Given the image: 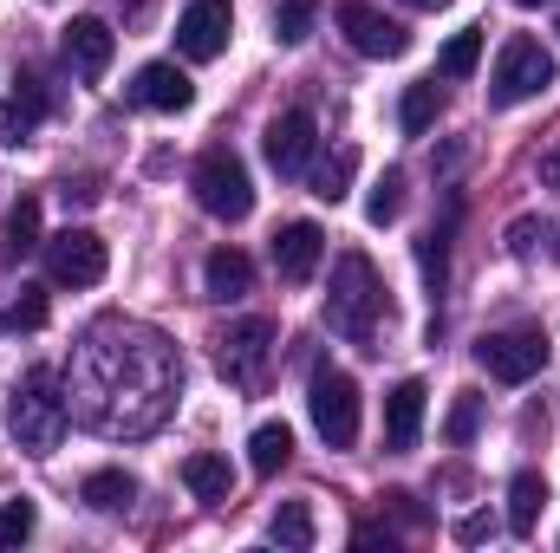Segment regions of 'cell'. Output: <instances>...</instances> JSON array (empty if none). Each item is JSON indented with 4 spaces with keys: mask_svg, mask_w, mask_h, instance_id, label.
<instances>
[{
    "mask_svg": "<svg viewBox=\"0 0 560 553\" xmlns=\"http://www.w3.org/2000/svg\"><path fill=\"white\" fill-rule=\"evenodd\" d=\"M555 255H560V242H555Z\"/></svg>",
    "mask_w": 560,
    "mask_h": 553,
    "instance_id": "40",
    "label": "cell"
},
{
    "mask_svg": "<svg viewBox=\"0 0 560 553\" xmlns=\"http://www.w3.org/2000/svg\"><path fill=\"white\" fill-rule=\"evenodd\" d=\"M476 365L502 385H528L548 365V332L541 326H509V332H482L476 339Z\"/></svg>",
    "mask_w": 560,
    "mask_h": 553,
    "instance_id": "8",
    "label": "cell"
},
{
    "mask_svg": "<svg viewBox=\"0 0 560 553\" xmlns=\"http://www.w3.org/2000/svg\"><path fill=\"white\" fill-rule=\"evenodd\" d=\"M7 430L26 456H52L72 430V404L66 391L52 385V372H33L26 385H13V404H7Z\"/></svg>",
    "mask_w": 560,
    "mask_h": 553,
    "instance_id": "3",
    "label": "cell"
},
{
    "mask_svg": "<svg viewBox=\"0 0 560 553\" xmlns=\"http://www.w3.org/2000/svg\"><path fill=\"white\" fill-rule=\"evenodd\" d=\"M555 26H560V20H555Z\"/></svg>",
    "mask_w": 560,
    "mask_h": 553,
    "instance_id": "41",
    "label": "cell"
},
{
    "mask_svg": "<svg viewBox=\"0 0 560 553\" xmlns=\"http://www.w3.org/2000/svg\"><path fill=\"white\" fill-rule=\"evenodd\" d=\"M105 268H112V248H105L98 228H66V235L46 242V274H52V286H98Z\"/></svg>",
    "mask_w": 560,
    "mask_h": 553,
    "instance_id": "9",
    "label": "cell"
},
{
    "mask_svg": "<svg viewBox=\"0 0 560 553\" xmlns=\"http://www.w3.org/2000/svg\"><path fill=\"white\" fill-rule=\"evenodd\" d=\"M189 189H196L202 215H215V222H248V209H255L248 163H242L229 143H209V150L196 156V176H189Z\"/></svg>",
    "mask_w": 560,
    "mask_h": 553,
    "instance_id": "4",
    "label": "cell"
},
{
    "mask_svg": "<svg viewBox=\"0 0 560 553\" xmlns=\"http://www.w3.org/2000/svg\"><path fill=\"white\" fill-rule=\"evenodd\" d=\"M39 326H46V293L20 286V299H7V313H0V332H39Z\"/></svg>",
    "mask_w": 560,
    "mask_h": 553,
    "instance_id": "30",
    "label": "cell"
},
{
    "mask_svg": "<svg viewBox=\"0 0 560 553\" xmlns=\"http://www.w3.org/2000/svg\"><path fill=\"white\" fill-rule=\"evenodd\" d=\"M339 33L359 59H405L411 52V33L392 13H378L372 0H339Z\"/></svg>",
    "mask_w": 560,
    "mask_h": 553,
    "instance_id": "10",
    "label": "cell"
},
{
    "mask_svg": "<svg viewBox=\"0 0 560 553\" xmlns=\"http://www.w3.org/2000/svg\"><path fill=\"white\" fill-rule=\"evenodd\" d=\"M202 286H209V299H242V293L255 286V261H248L242 248H215V255L202 261Z\"/></svg>",
    "mask_w": 560,
    "mask_h": 553,
    "instance_id": "17",
    "label": "cell"
},
{
    "mask_svg": "<svg viewBox=\"0 0 560 553\" xmlns=\"http://www.w3.org/2000/svg\"><path fill=\"white\" fill-rule=\"evenodd\" d=\"M33 248H39V202L20 196V202L7 209V222H0V268L20 261V255H33Z\"/></svg>",
    "mask_w": 560,
    "mask_h": 553,
    "instance_id": "21",
    "label": "cell"
},
{
    "mask_svg": "<svg viewBox=\"0 0 560 553\" xmlns=\"http://www.w3.org/2000/svg\"><path fill=\"white\" fill-rule=\"evenodd\" d=\"M287 456H293V430H287V423H261V430L248 436V469H255V475H280Z\"/></svg>",
    "mask_w": 560,
    "mask_h": 553,
    "instance_id": "24",
    "label": "cell"
},
{
    "mask_svg": "<svg viewBox=\"0 0 560 553\" xmlns=\"http://www.w3.org/2000/svg\"><path fill=\"white\" fill-rule=\"evenodd\" d=\"M183 398V358L176 345L143 319H98L72 345L66 365V404L98 436H150Z\"/></svg>",
    "mask_w": 560,
    "mask_h": 553,
    "instance_id": "1",
    "label": "cell"
},
{
    "mask_svg": "<svg viewBox=\"0 0 560 553\" xmlns=\"http://www.w3.org/2000/svg\"><path fill=\"white\" fill-rule=\"evenodd\" d=\"M548 85H555V52H548L541 39H528V33L502 39V52H495V72H489V105L515 111V105L541 98Z\"/></svg>",
    "mask_w": 560,
    "mask_h": 553,
    "instance_id": "5",
    "label": "cell"
},
{
    "mask_svg": "<svg viewBox=\"0 0 560 553\" xmlns=\"http://www.w3.org/2000/svg\"><path fill=\"white\" fill-rule=\"evenodd\" d=\"M541 508H548V482L535 475V469H522L515 482H509V534H535L541 528Z\"/></svg>",
    "mask_w": 560,
    "mask_h": 553,
    "instance_id": "20",
    "label": "cell"
},
{
    "mask_svg": "<svg viewBox=\"0 0 560 553\" xmlns=\"http://www.w3.org/2000/svg\"><path fill=\"white\" fill-rule=\"evenodd\" d=\"M541 183H548V189H560V143L541 156Z\"/></svg>",
    "mask_w": 560,
    "mask_h": 553,
    "instance_id": "37",
    "label": "cell"
},
{
    "mask_svg": "<svg viewBox=\"0 0 560 553\" xmlns=\"http://www.w3.org/2000/svg\"><path fill=\"white\" fill-rule=\"evenodd\" d=\"M535 235H541L535 222H515V228H509V255H528V248H535Z\"/></svg>",
    "mask_w": 560,
    "mask_h": 553,
    "instance_id": "35",
    "label": "cell"
},
{
    "mask_svg": "<svg viewBox=\"0 0 560 553\" xmlns=\"http://www.w3.org/2000/svg\"><path fill=\"white\" fill-rule=\"evenodd\" d=\"M131 98H138L143 111H189L196 105V85H189V72L176 66V59H150L138 66V79H131Z\"/></svg>",
    "mask_w": 560,
    "mask_h": 553,
    "instance_id": "14",
    "label": "cell"
},
{
    "mask_svg": "<svg viewBox=\"0 0 560 553\" xmlns=\"http://www.w3.org/2000/svg\"><path fill=\"white\" fill-rule=\"evenodd\" d=\"M476 430H482V398L476 391H456V404H450V423H443V436L463 449V443H476Z\"/></svg>",
    "mask_w": 560,
    "mask_h": 553,
    "instance_id": "33",
    "label": "cell"
},
{
    "mask_svg": "<svg viewBox=\"0 0 560 553\" xmlns=\"http://www.w3.org/2000/svg\"><path fill=\"white\" fill-rule=\"evenodd\" d=\"M398 215H405V169H385V176L372 183V196H365V222L385 228V222H398Z\"/></svg>",
    "mask_w": 560,
    "mask_h": 553,
    "instance_id": "26",
    "label": "cell"
},
{
    "mask_svg": "<svg viewBox=\"0 0 560 553\" xmlns=\"http://www.w3.org/2000/svg\"><path fill=\"white\" fill-rule=\"evenodd\" d=\"M489 534H495V515H463V521H456V541H463V548H476V541H489Z\"/></svg>",
    "mask_w": 560,
    "mask_h": 553,
    "instance_id": "34",
    "label": "cell"
},
{
    "mask_svg": "<svg viewBox=\"0 0 560 553\" xmlns=\"http://www.w3.org/2000/svg\"><path fill=\"white\" fill-rule=\"evenodd\" d=\"M79 502H85V508H98V515H118V508H131V502H138V482H131L125 469H92V475H85V489H79Z\"/></svg>",
    "mask_w": 560,
    "mask_h": 553,
    "instance_id": "22",
    "label": "cell"
},
{
    "mask_svg": "<svg viewBox=\"0 0 560 553\" xmlns=\"http://www.w3.org/2000/svg\"><path fill=\"white\" fill-rule=\"evenodd\" d=\"M229 33H235V7L229 0H189L183 20H176V52L183 59H222L229 52Z\"/></svg>",
    "mask_w": 560,
    "mask_h": 553,
    "instance_id": "11",
    "label": "cell"
},
{
    "mask_svg": "<svg viewBox=\"0 0 560 553\" xmlns=\"http://www.w3.org/2000/svg\"><path fill=\"white\" fill-rule=\"evenodd\" d=\"M515 7H541V0H515Z\"/></svg>",
    "mask_w": 560,
    "mask_h": 553,
    "instance_id": "39",
    "label": "cell"
},
{
    "mask_svg": "<svg viewBox=\"0 0 560 553\" xmlns=\"http://www.w3.org/2000/svg\"><path fill=\"white\" fill-rule=\"evenodd\" d=\"M313 13H319V0H275V39L280 46H300L313 33Z\"/></svg>",
    "mask_w": 560,
    "mask_h": 553,
    "instance_id": "31",
    "label": "cell"
},
{
    "mask_svg": "<svg viewBox=\"0 0 560 553\" xmlns=\"http://www.w3.org/2000/svg\"><path fill=\"white\" fill-rule=\"evenodd\" d=\"M418 268L430 280V293H443V280H450V228H430L418 242Z\"/></svg>",
    "mask_w": 560,
    "mask_h": 553,
    "instance_id": "32",
    "label": "cell"
},
{
    "mask_svg": "<svg viewBox=\"0 0 560 553\" xmlns=\"http://www.w3.org/2000/svg\"><path fill=\"white\" fill-rule=\"evenodd\" d=\"M33 528H39V502H33V495H7V502H0V548L33 541Z\"/></svg>",
    "mask_w": 560,
    "mask_h": 553,
    "instance_id": "28",
    "label": "cell"
},
{
    "mask_svg": "<svg viewBox=\"0 0 560 553\" xmlns=\"http://www.w3.org/2000/svg\"><path fill=\"white\" fill-rule=\"evenodd\" d=\"M476 66H482V33H476V26H463V33H456V39L443 46L436 72H443V79H469Z\"/></svg>",
    "mask_w": 560,
    "mask_h": 553,
    "instance_id": "29",
    "label": "cell"
},
{
    "mask_svg": "<svg viewBox=\"0 0 560 553\" xmlns=\"http://www.w3.org/2000/svg\"><path fill=\"white\" fill-rule=\"evenodd\" d=\"M39 118H46V92H39V79H26V85H20V92L0 105V138L20 150V143L39 131Z\"/></svg>",
    "mask_w": 560,
    "mask_h": 553,
    "instance_id": "19",
    "label": "cell"
},
{
    "mask_svg": "<svg viewBox=\"0 0 560 553\" xmlns=\"http://www.w3.org/2000/svg\"><path fill=\"white\" fill-rule=\"evenodd\" d=\"M319 255H326V228H319V222H287V228L275 235V268H280V280H313Z\"/></svg>",
    "mask_w": 560,
    "mask_h": 553,
    "instance_id": "16",
    "label": "cell"
},
{
    "mask_svg": "<svg viewBox=\"0 0 560 553\" xmlns=\"http://www.w3.org/2000/svg\"><path fill=\"white\" fill-rule=\"evenodd\" d=\"M59 196H66V209H72V202H98V189H92V183H66Z\"/></svg>",
    "mask_w": 560,
    "mask_h": 553,
    "instance_id": "36",
    "label": "cell"
},
{
    "mask_svg": "<svg viewBox=\"0 0 560 553\" xmlns=\"http://www.w3.org/2000/svg\"><path fill=\"white\" fill-rule=\"evenodd\" d=\"M275 319H235L222 339H215V372L235 385V391H261L268 372H275Z\"/></svg>",
    "mask_w": 560,
    "mask_h": 553,
    "instance_id": "6",
    "label": "cell"
},
{
    "mask_svg": "<svg viewBox=\"0 0 560 553\" xmlns=\"http://www.w3.org/2000/svg\"><path fill=\"white\" fill-rule=\"evenodd\" d=\"M306 404H313V430L326 436V449H352V443H359V378H352V372L313 365Z\"/></svg>",
    "mask_w": 560,
    "mask_h": 553,
    "instance_id": "7",
    "label": "cell"
},
{
    "mask_svg": "<svg viewBox=\"0 0 560 553\" xmlns=\"http://www.w3.org/2000/svg\"><path fill=\"white\" fill-rule=\"evenodd\" d=\"M352 169H359V150L339 143V150L313 169V196H319V202H346V196H352Z\"/></svg>",
    "mask_w": 560,
    "mask_h": 553,
    "instance_id": "25",
    "label": "cell"
},
{
    "mask_svg": "<svg viewBox=\"0 0 560 553\" xmlns=\"http://www.w3.org/2000/svg\"><path fill=\"white\" fill-rule=\"evenodd\" d=\"M59 52H66V66H72L79 79H105V66H112V52H118V33H112V20H98V13H79V20L59 33Z\"/></svg>",
    "mask_w": 560,
    "mask_h": 553,
    "instance_id": "12",
    "label": "cell"
},
{
    "mask_svg": "<svg viewBox=\"0 0 560 553\" xmlns=\"http://www.w3.org/2000/svg\"><path fill=\"white\" fill-rule=\"evenodd\" d=\"M392 319V299H385V280L372 268V255H339L332 261V293H326V326L339 339H352L359 352H378V326Z\"/></svg>",
    "mask_w": 560,
    "mask_h": 553,
    "instance_id": "2",
    "label": "cell"
},
{
    "mask_svg": "<svg viewBox=\"0 0 560 553\" xmlns=\"http://www.w3.org/2000/svg\"><path fill=\"white\" fill-rule=\"evenodd\" d=\"M405 7H418V13H436V7H450V0H405Z\"/></svg>",
    "mask_w": 560,
    "mask_h": 553,
    "instance_id": "38",
    "label": "cell"
},
{
    "mask_svg": "<svg viewBox=\"0 0 560 553\" xmlns=\"http://www.w3.org/2000/svg\"><path fill=\"white\" fill-rule=\"evenodd\" d=\"M183 489H189L196 502H229V489H235V469H229V456H215V449H196V456L183 462Z\"/></svg>",
    "mask_w": 560,
    "mask_h": 553,
    "instance_id": "18",
    "label": "cell"
},
{
    "mask_svg": "<svg viewBox=\"0 0 560 553\" xmlns=\"http://www.w3.org/2000/svg\"><path fill=\"white\" fill-rule=\"evenodd\" d=\"M313 138H319L313 111H280L275 125H268V138H261L268 169H275V176H300V169L313 163Z\"/></svg>",
    "mask_w": 560,
    "mask_h": 553,
    "instance_id": "13",
    "label": "cell"
},
{
    "mask_svg": "<svg viewBox=\"0 0 560 553\" xmlns=\"http://www.w3.org/2000/svg\"><path fill=\"white\" fill-rule=\"evenodd\" d=\"M268 534H275L280 548L306 553L313 548V508H306V502H280V515L268 521Z\"/></svg>",
    "mask_w": 560,
    "mask_h": 553,
    "instance_id": "27",
    "label": "cell"
},
{
    "mask_svg": "<svg viewBox=\"0 0 560 553\" xmlns=\"http://www.w3.org/2000/svg\"><path fill=\"white\" fill-rule=\"evenodd\" d=\"M423 378H405V385H392V398H385V449L392 456H405V449H418V430H423Z\"/></svg>",
    "mask_w": 560,
    "mask_h": 553,
    "instance_id": "15",
    "label": "cell"
},
{
    "mask_svg": "<svg viewBox=\"0 0 560 553\" xmlns=\"http://www.w3.org/2000/svg\"><path fill=\"white\" fill-rule=\"evenodd\" d=\"M436 118H443V92H436V79L405 85V98H398V125H405V138H423Z\"/></svg>",
    "mask_w": 560,
    "mask_h": 553,
    "instance_id": "23",
    "label": "cell"
}]
</instances>
